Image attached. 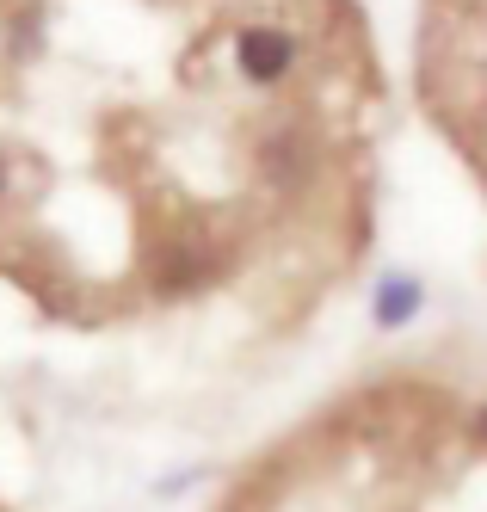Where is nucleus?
I'll list each match as a JSON object with an SVG mask.
<instances>
[{"label":"nucleus","mask_w":487,"mask_h":512,"mask_svg":"<svg viewBox=\"0 0 487 512\" xmlns=\"http://www.w3.org/2000/svg\"><path fill=\"white\" fill-rule=\"evenodd\" d=\"M148 278H155L161 297H185V290H198L210 278V247L204 241H161Z\"/></svg>","instance_id":"obj_2"},{"label":"nucleus","mask_w":487,"mask_h":512,"mask_svg":"<svg viewBox=\"0 0 487 512\" xmlns=\"http://www.w3.org/2000/svg\"><path fill=\"white\" fill-rule=\"evenodd\" d=\"M315 167V149L303 130H272L266 142H259V173L272 179V186H303Z\"/></svg>","instance_id":"obj_3"},{"label":"nucleus","mask_w":487,"mask_h":512,"mask_svg":"<svg viewBox=\"0 0 487 512\" xmlns=\"http://www.w3.org/2000/svg\"><path fill=\"white\" fill-rule=\"evenodd\" d=\"M475 432H481V445H487V408H481V414H475Z\"/></svg>","instance_id":"obj_5"},{"label":"nucleus","mask_w":487,"mask_h":512,"mask_svg":"<svg viewBox=\"0 0 487 512\" xmlns=\"http://www.w3.org/2000/svg\"><path fill=\"white\" fill-rule=\"evenodd\" d=\"M0 192H7V167H0Z\"/></svg>","instance_id":"obj_6"},{"label":"nucleus","mask_w":487,"mask_h":512,"mask_svg":"<svg viewBox=\"0 0 487 512\" xmlns=\"http://www.w3.org/2000/svg\"><path fill=\"white\" fill-rule=\"evenodd\" d=\"M420 303H426V290H420V278H414V272H389V278L377 284V321H383V327L414 321V315H420Z\"/></svg>","instance_id":"obj_4"},{"label":"nucleus","mask_w":487,"mask_h":512,"mask_svg":"<svg viewBox=\"0 0 487 512\" xmlns=\"http://www.w3.org/2000/svg\"><path fill=\"white\" fill-rule=\"evenodd\" d=\"M235 62H241V75H247V81L272 87V81H284L290 68H296V38H290L284 25H241Z\"/></svg>","instance_id":"obj_1"}]
</instances>
